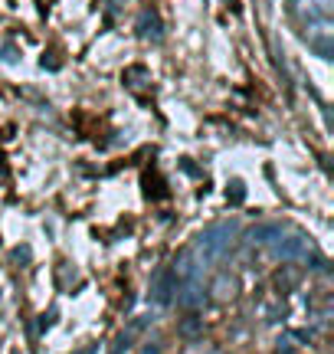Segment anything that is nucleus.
Instances as JSON below:
<instances>
[{
    "label": "nucleus",
    "mask_w": 334,
    "mask_h": 354,
    "mask_svg": "<svg viewBox=\"0 0 334 354\" xmlns=\"http://www.w3.org/2000/svg\"><path fill=\"white\" fill-rule=\"evenodd\" d=\"M292 10H295L298 24L311 30V33H331V10L334 0H292Z\"/></svg>",
    "instance_id": "nucleus-1"
},
{
    "label": "nucleus",
    "mask_w": 334,
    "mask_h": 354,
    "mask_svg": "<svg viewBox=\"0 0 334 354\" xmlns=\"http://www.w3.org/2000/svg\"><path fill=\"white\" fill-rule=\"evenodd\" d=\"M239 240V223H217V227H210L200 236V253H204V263L206 259H219V256H226L236 246Z\"/></svg>",
    "instance_id": "nucleus-2"
},
{
    "label": "nucleus",
    "mask_w": 334,
    "mask_h": 354,
    "mask_svg": "<svg viewBox=\"0 0 334 354\" xmlns=\"http://www.w3.org/2000/svg\"><path fill=\"white\" fill-rule=\"evenodd\" d=\"M272 253L285 259V263H295V259H305L311 253V240L308 233H302V230H282L275 243H272Z\"/></svg>",
    "instance_id": "nucleus-3"
},
{
    "label": "nucleus",
    "mask_w": 334,
    "mask_h": 354,
    "mask_svg": "<svg viewBox=\"0 0 334 354\" xmlns=\"http://www.w3.org/2000/svg\"><path fill=\"white\" fill-rule=\"evenodd\" d=\"M206 282H200V279H184L180 282V292L174 295V302H180L187 312H200L206 305Z\"/></svg>",
    "instance_id": "nucleus-4"
},
{
    "label": "nucleus",
    "mask_w": 334,
    "mask_h": 354,
    "mask_svg": "<svg viewBox=\"0 0 334 354\" xmlns=\"http://www.w3.org/2000/svg\"><path fill=\"white\" fill-rule=\"evenodd\" d=\"M174 279H200L204 276V256L193 253V250H184V253L174 259Z\"/></svg>",
    "instance_id": "nucleus-5"
},
{
    "label": "nucleus",
    "mask_w": 334,
    "mask_h": 354,
    "mask_svg": "<svg viewBox=\"0 0 334 354\" xmlns=\"http://www.w3.org/2000/svg\"><path fill=\"white\" fill-rule=\"evenodd\" d=\"M135 30H138V37L141 39H161L164 37V20H161L155 10H144L141 17H138Z\"/></svg>",
    "instance_id": "nucleus-6"
},
{
    "label": "nucleus",
    "mask_w": 334,
    "mask_h": 354,
    "mask_svg": "<svg viewBox=\"0 0 334 354\" xmlns=\"http://www.w3.org/2000/svg\"><path fill=\"white\" fill-rule=\"evenodd\" d=\"M174 295H177V282H174V272H164V276H157L151 299H155L157 305H164V308H167V305L174 302Z\"/></svg>",
    "instance_id": "nucleus-7"
},
{
    "label": "nucleus",
    "mask_w": 334,
    "mask_h": 354,
    "mask_svg": "<svg viewBox=\"0 0 334 354\" xmlns=\"http://www.w3.org/2000/svg\"><path fill=\"white\" fill-rule=\"evenodd\" d=\"M279 233H282V227H253L249 233H246V240L256 243V246H272Z\"/></svg>",
    "instance_id": "nucleus-8"
},
{
    "label": "nucleus",
    "mask_w": 334,
    "mask_h": 354,
    "mask_svg": "<svg viewBox=\"0 0 334 354\" xmlns=\"http://www.w3.org/2000/svg\"><path fill=\"white\" fill-rule=\"evenodd\" d=\"M125 86H128V88H148V86H151L148 69H144V66H131L128 73H125Z\"/></svg>",
    "instance_id": "nucleus-9"
},
{
    "label": "nucleus",
    "mask_w": 334,
    "mask_h": 354,
    "mask_svg": "<svg viewBox=\"0 0 334 354\" xmlns=\"http://www.w3.org/2000/svg\"><path fill=\"white\" fill-rule=\"evenodd\" d=\"M217 282L219 286H213V289H206V292H213L217 299H233V295H236V279L233 276H219Z\"/></svg>",
    "instance_id": "nucleus-10"
},
{
    "label": "nucleus",
    "mask_w": 334,
    "mask_h": 354,
    "mask_svg": "<svg viewBox=\"0 0 334 354\" xmlns=\"http://www.w3.org/2000/svg\"><path fill=\"white\" fill-rule=\"evenodd\" d=\"M311 50L324 56V59H331V33H322V37H311Z\"/></svg>",
    "instance_id": "nucleus-11"
},
{
    "label": "nucleus",
    "mask_w": 334,
    "mask_h": 354,
    "mask_svg": "<svg viewBox=\"0 0 334 354\" xmlns=\"http://www.w3.org/2000/svg\"><path fill=\"white\" fill-rule=\"evenodd\" d=\"M131 344H135V331H121L115 338V344H112V354H128Z\"/></svg>",
    "instance_id": "nucleus-12"
},
{
    "label": "nucleus",
    "mask_w": 334,
    "mask_h": 354,
    "mask_svg": "<svg viewBox=\"0 0 334 354\" xmlns=\"http://www.w3.org/2000/svg\"><path fill=\"white\" fill-rule=\"evenodd\" d=\"M39 66L46 69V73H56L59 66H63V59H59V53H52V50H46L43 56H39Z\"/></svg>",
    "instance_id": "nucleus-13"
},
{
    "label": "nucleus",
    "mask_w": 334,
    "mask_h": 354,
    "mask_svg": "<svg viewBox=\"0 0 334 354\" xmlns=\"http://www.w3.org/2000/svg\"><path fill=\"white\" fill-rule=\"evenodd\" d=\"M226 197H230V203H239L246 197V190H243V184L239 180H233L230 187H226Z\"/></svg>",
    "instance_id": "nucleus-14"
},
{
    "label": "nucleus",
    "mask_w": 334,
    "mask_h": 354,
    "mask_svg": "<svg viewBox=\"0 0 334 354\" xmlns=\"http://www.w3.org/2000/svg\"><path fill=\"white\" fill-rule=\"evenodd\" d=\"M275 279H279V289H292V286H295V282H292V279H295V272H292V269H279V272H275Z\"/></svg>",
    "instance_id": "nucleus-15"
},
{
    "label": "nucleus",
    "mask_w": 334,
    "mask_h": 354,
    "mask_svg": "<svg viewBox=\"0 0 334 354\" xmlns=\"http://www.w3.org/2000/svg\"><path fill=\"white\" fill-rule=\"evenodd\" d=\"M180 331L190 338V335H197L200 331V322H197V312H193V318H184V325H180Z\"/></svg>",
    "instance_id": "nucleus-16"
},
{
    "label": "nucleus",
    "mask_w": 334,
    "mask_h": 354,
    "mask_svg": "<svg viewBox=\"0 0 334 354\" xmlns=\"http://www.w3.org/2000/svg\"><path fill=\"white\" fill-rule=\"evenodd\" d=\"M0 59H7V63H17V59H20V50H13V46H3V50H0Z\"/></svg>",
    "instance_id": "nucleus-17"
},
{
    "label": "nucleus",
    "mask_w": 334,
    "mask_h": 354,
    "mask_svg": "<svg viewBox=\"0 0 334 354\" xmlns=\"http://www.w3.org/2000/svg\"><path fill=\"white\" fill-rule=\"evenodd\" d=\"M26 259H30V250H26V246H17V250H13V263L23 266Z\"/></svg>",
    "instance_id": "nucleus-18"
},
{
    "label": "nucleus",
    "mask_w": 334,
    "mask_h": 354,
    "mask_svg": "<svg viewBox=\"0 0 334 354\" xmlns=\"http://www.w3.org/2000/svg\"><path fill=\"white\" fill-rule=\"evenodd\" d=\"M138 354H164V351H161V344H157V342H148V344H141V348H138Z\"/></svg>",
    "instance_id": "nucleus-19"
},
{
    "label": "nucleus",
    "mask_w": 334,
    "mask_h": 354,
    "mask_svg": "<svg viewBox=\"0 0 334 354\" xmlns=\"http://www.w3.org/2000/svg\"><path fill=\"white\" fill-rule=\"evenodd\" d=\"M95 351H99V348H95V344H89L86 351H76V354H95Z\"/></svg>",
    "instance_id": "nucleus-20"
},
{
    "label": "nucleus",
    "mask_w": 334,
    "mask_h": 354,
    "mask_svg": "<svg viewBox=\"0 0 334 354\" xmlns=\"http://www.w3.org/2000/svg\"><path fill=\"white\" fill-rule=\"evenodd\" d=\"M206 354H223V351H206Z\"/></svg>",
    "instance_id": "nucleus-21"
},
{
    "label": "nucleus",
    "mask_w": 334,
    "mask_h": 354,
    "mask_svg": "<svg viewBox=\"0 0 334 354\" xmlns=\"http://www.w3.org/2000/svg\"><path fill=\"white\" fill-rule=\"evenodd\" d=\"M0 295H3V292H0Z\"/></svg>",
    "instance_id": "nucleus-22"
}]
</instances>
